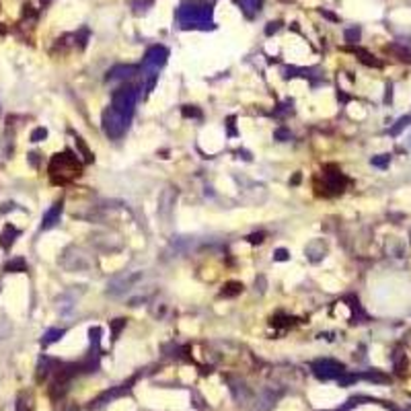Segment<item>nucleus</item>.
<instances>
[{"mask_svg": "<svg viewBox=\"0 0 411 411\" xmlns=\"http://www.w3.org/2000/svg\"><path fill=\"white\" fill-rule=\"evenodd\" d=\"M210 17H212V6L206 4V2H183L179 8V23L183 25L185 29L189 27H200V29H208L212 27L210 23Z\"/></svg>", "mask_w": 411, "mask_h": 411, "instance_id": "obj_1", "label": "nucleus"}, {"mask_svg": "<svg viewBox=\"0 0 411 411\" xmlns=\"http://www.w3.org/2000/svg\"><path fill=\"white\" fill-rule=\"evenodd\" d=\"M81 173H83L81 161L68 150L62 154H56L50 161V175L56 183H66V181L78 177Z\"/></svg>", "mask_w": 411, "mask_h": 411, "instance_id": "obj_2", "label": "nucleus"}, {"mask_svg": "<svg viewBox=\"0 0 411 411\" xmlns=\"http://www.w3.org/2000/svg\"><path fill=\"white\" fill-rule=\"evenodd\" d=\"M136 101H138V87L128 83V85L119 87L116 93H113L111 107L130 119L132 113H134V107H136Z\"/></svg>", "mask_w": 411, "mask_h": 411, "instance_id": "obj_3", "label": "nucleus"}, {"mask_svg": "<svg viewBox=\"0 0 411 411\" xmlns=\"http://www.w3.org/2000/svg\"><path fill=\"white\" fill-rule=\"evenodd\" d=\"M128 123H130V119L125 116H121V113H117L113 107H107L105 111H103L101 125H103L105 136H107V138H111V140H119L121 136L125 134V130H128Z\"/></svg>", "mask_w": 411, "mask_h": 411, "instance_id": "obj_4", "label": "nucleus"}, {"mask_svg": "<svg viewBox=\"0 0 411 411\" xmlns=\"http://www.w3.org/2000/svg\"><path fill=\"white\" fill-rule=\"evenodd\" d=\"M311 370L319 381H337L339 376L346 372V366L337 360L323 358V360H315L311 364Z\"/></svg>", "mask_w": 411, "mask_h": 411, "instance_id": "obj_5", "label": "nucleus"}, {"mask_svg": "<svg viewBox=\"0 0 411 411\" xmlns=\"http://www.w3.org/2000/svg\"><path fill=\"white\" fill-rule=\"evenodd\" d=\"M167 58H169V50L165 45H152L150 50L144 54V60H142V72H150V70H158L167 64Z\"/></svg>", "mask_w": 411, "mask_h": 411, "instance_id": "obj_6", "label": "nucleus"}, {"mask_svg": "<svg viewBox=\"0 0 411 411\" xmlns=\"http://www.w3.org/2000/svg\"><path fill=\"white\" fill-rule=\"evenodd\" d=\"M142 278V273L140 271H134V273H121V276L117 278H113L109 284H107V292L113 294V296H117V294H123V292H128L136 282H138Z\"/></svg>", "mask_w": 411, "mask_h": 411, "instance_id": "obj_7", "label": "nucleus"}, {"mask_svg": "<svg viewBox=\"0 0 411 411\" xmlns=\"http://www.w3.org/2000/svg\"><path fill=\"white\" fill-rule=\"evenodd\" d=\"M134 381H136V379H130L128 382H123V384H119V386H113L111 391H105L103 395H99V397L95 399L93 407H103V405H107L109 401H113V399L128 395V393H130V389H132V384H134Z\"/></svg>", "mask_w": 411, "mask_h": 411, "instance_id": "obj_8", "label": "nucleus"}, {"mask_svg": "<svg viewBox=\"0 0 411 411\" xmlns=\"http://www.w3.org/2000/svg\"><path fill=\"white\" fill-rule=\"evenodd\" d=\"M175 200H177V191L175 189H163L161 196H158V214L163 216L165 220L171 218V212H173V206H175Z\"/></svg>", "mask_w": 411, "mask_h": 411, "instance_id": "obj_9", "label": "nucleus"}, {"mask_svg": "<svg viewBox=\"0 0 411 411\" xmlns=\"http://www.w3.org/2000/svg\"><path fill=\"white\" fill-rule=\"evenodd\" d=\"M62 212H64V204L62 202H56L52 208L43 214V220H41V231H50V228H54L56 224L60 222L62 218Z\"/></svg>", "mask_w": 411, "mask_h": 411, "instance_id": "obj_10", "label": "nucleus"}, {"mask_svg": "<svg viewBox=\"0 0 411 411\" xmlns=\"http://www.w3.org/2000/svg\"><path fill=\"white\" fill-rule=\"evenodd\" d=\"M136 72H138V66H113L111 70L107 72V83H117V81H128L130 76H134Z\"/></svg>", "mask_w": 411, "mask_h": 411, "instance_id": "obj_11", "label": "nucleus"}, {"mask_svg": "<svg viewBox=\"0 0 411 411\" xmlns=\"http://www.w3.org/2000/svg\"><path fill=\"white\" fill-rule=\"evenodd\" d=\"M346 177L339 173V171H333V173H325V187L331 189V193H339L341 189L346 187Z\"/></svg>", "mask_w": 411, "mask_h": 411, "instance_id": "obj_12", "label": "nucleus"}, {"mask_svg": "<svg viewBox=\"0 0 411 411\" xmlns=\"http://www.w3.org/2000/svg\"><path fill=\"white\" fill-rule=\"evenodd\" d=\"M56 366H58V362H56L54 358H48V356H41L39 358V364H37V381L45 379L52 370H56Z\"/></svg>", "mask_w": 411, "mask_h": 411, "instance_id": "obj_13", "label": "nucleus"}, {"mask_svg": "<svg viewBox=\"0 0 411 411\" xmlns=\"http://www.w3.org/2000/svg\"><path fill=\"white\" fill-rule=\"evenodd\" d=\"M19 235H21V233L17 231L15 226L6 224L4 231H2V236H0V245H2L4 249H10V247H13V243H15V238H17Z\"/></svg>", "mask_w": 411, "mask_h": 411, "instance_id": "obj_14", "label": "nucleus"}, {"mask_svg": "<svg viewBox=\"0 0 411 411\" xmlns=\"http://www.w3.org/2000/svg\"><path fill=\"white\" fill-rule=\"evenodd\" d=\"M4 271H8V273L27 271V261L23 259V257H15V259H10V261H6V265H4Z\"/></svg>", "mask_w": 411, "mask_h": 411, "instance_id": "obj_15", "label": "nucleus"}, {"mask_svg": "<svg viewBox=\"0 0 411 411\" xmlns=\"http://www.w3.org/2000/svg\"><path fill=\"white\" fill-rule=\"evenodd\" d=\"M238 6L243 8V13L247 17H253L261 6V0H238Z\"/></svg>", "mask_w": 411, "mask_h": 411, "instance_id": "obj_16", "label": "nucleus"}, {"mask_svg": "<svg viewBox=\"0 0 411 411\" xmlns=\"http://www.w3.org/2000/svg\"><path fill=\"white\" fill-rule=\"evenodd\" d=\"M66 333L64 329H50L48 333L43 335V339H41V346L43 348H48V346H52V344H56L58 339H62V335Z\"/></svg>", "mask_w": 411, "mask_h": 411, "instance_id": "obj_17", "label": "nucleus"}, {"mask_svg": "<svg viewBox=\"0 0 411 411\" xmlns=\"http://www.w3.org/2000/svg\"><path fill=\"white\" fill-rule=\"evenodd\" d=\"M353 54H356L358 58H360V62H364L366 66H374V68H379V66H381V62L376 60V58H374V56H372L370 52H366V50H360V48H356V50H353Z\"/></svg>", "mask_w": 411, "mask_h": 411, "instance_id": "obj_18", "label": "nucleus"}, {"mask_svg": "<svg viewBox=\"0 0 411 411\" xmlns=\"http://www.w3.org/2000/svg\"><path fill=\"white\" fill-rule=\"evenodd\" d=\"M241 292H243V284L241 282H228V284H224V288H222V296H226V298L236 296Z\"/></svg>", "mask_w": 411, "mask_h": 411, "instance_id": "obj_19", "label": "nucleus"}, {"mask_svg": "<svg viewBox=\"0 0 411 411\" xmlns=\"http://www.w3.org/2000/svg\"><path fill=\"white\" fill-rule=\"evenodd\" d=\"M360 379H364V381H370V382H389V376L381 374L379 370H370V372H364V374H360Z\"/></svg>", "mask_w": 411, "mask_h": 411, "instance_id": "obj_20", "label": "nucleus"}, {"mask_svg": "<svg viewBox=\"0 0 411 411\" xmlns=\"http://www.w3.org/2000/svg\"><path fill=\"white\" fill-rule=\"evenodd\" d=\"M393 364H395V370H397V372H405V368H407V360H405V353H403L401 350L395 352Z\"/></svg>", "mask_w": 411, "mask_h": 411, "instance_id": "obj_21", "label": "nucleus"}, {"mask_svg": "<svg viewBox=\"0 0 411 411\" xmlns=\"http://www.w3.org/2000/svg\"><path fill=\"white\" fill-rule=\"evenodd\" d=\"M409 123H411V116H403V117L399 119V121L393 125V128H391V136H399V134H401V132L407 128Z\"/></svg>", "mask_w": 411, "mask_h": 411, "instance_id": "obj_22", "label": "nucleus"}, {"mask_svg": "<svg viewBox=\"0 0 411 411\" xmlns=\"http://www.w3.org/2000/svg\"><path fill=\"white\" fill-rule=\"evenodd\" d=\"M76 148L81 150V154L85 156V161H87V163H93V158H95V156H93V152L88 150V146L85 144V140H83V138H78V136H76Z\"/></svg>", "mask_w": 411, "mask_h": 411, "instance_id": "obj_23", "label": "nucleus"}, {"mask_svg": "<svg viewBox=\"0 0 411 411\" xmlns=\"http://www.w3.org/2000/svg\"><path fill=\"white\" fill-rule=\"evenodd\" d=\"M391 163V156L389 154H379V156H374L372 158V165L374 167H379V169H386Z\"/></svg>", "mask_w": 411, "mask_h": 411, "instance_id": "obj_24", "label": "nucleus"}, {"mask_svg": "<svg viewBox=\"0 0 411 411\" xmlns=\"http://www.w3.org/2000/svg\"><path fill=\"white\" fill-rule=\"evenodd\" d=\"M183 117H193V119H202V111L193 105H185L183 107Z\"/></svg>", "mask_w": 411, "mask_h": 411, "instance_id": "obj_25", "label": "nucleus"}, {"mask_svg": "<svg viewBox=\"0 0 411 411\" xmlns=\"http://www.w3.org/2000/svg\"><path fill=\"white\" fill-rule=\"evenodd\" d=\"M45 138H48V130L45 128H35L31 132V142H41Z\"/></svg>", "mask_w": 411, "mask_h": 411, "instance_id": "obj_26", "label": "nucleus"}, {"mask_svg": "<svg viewBox=\"0 0 411 411\" xmlns=\"http://www.w3.org/2000/svg\"><path fill=\"white\" fill-rule=\"evenodd\" d=\"M358 39H360V29L358 27H352V29L346 31V41L348 43H356Z\"/></svg>", "mask_w": 411, "mask_h": 411, "instance_id": "obj_27", "label": "nucleus"}, {"mask_svg": "<svg viewBox=\"0 0 411 411\" xmlns=\"http://www.w3.org/2000/svg\"><path fill=\"white\" fill-rule=\"evenodd\" d=\"M125 327V319H116V321L111 323V329H113V337L119 335V331Z\"/></svg>", "mask_w": 411, "mask_h": 411, "instance_id": "obj_28", "label": "nucleus"}, {"mask_svg": "<svg viewBox=\"0 0 411 411\" xmlns=\"http://www.w3.org/2000/svg\"><path fill=\"white\" fill-rule=\"evenodd\" d=\"M273 136H276V140H280V142L290 140V132H288V130H284V128H278Z\"/></svg>", "mask_w": 411, "mask_h": 411, "instance_id": "obj_29", "label": "nucleus"}, {"mask_svg": "<svg viewBox=\"0 0 411 411\" xmlns=\"http://www.w3.org/2000/svg\"><path fill=\"white\" fill-rule=\"evenodd\" d=\"M389 50H391V52H397L399 56H401V60H407V62H411V54H409L407 50H401V48H397V45H391Z\"/></svg>", "mask_w": 411, "mask_h": 411, "instance_id": "obj_30", "label": "nucleus"}, {"mask_svg": "<svg viewBox=\"0 0 411 411\" xmlns=\"http://www.w3.org/2000/svg\"><path fill=\"white\" fill-rule=\"evenodd\" d=\"M273 259H276V261H288L290 259V253H288L286 249H278L276 253H273Z\"/></svg>", "mask_w": 411, "mask_h": 411, "instance_id": "obj_31", "label": "nucleus"}, {"mask_svg": "<svg viewBox=\"0 0 411 411\" xmlns=\"http://www.w3.org/2000/svg\"><path fill=\"white\" fill-rule=\"evenodd\" d=\"M280 25H282L280 21H276V23H269V25H267V29H265V33H267V35H271V33H276V31L280 29Z\"/></svg>", "mask_w": 411, "mask_h": 411, "instance_id": "obj_32", "label": "nucleus"}, {"mask_svg": "<svg viewBox=\"0 0 411 411\" xmlns=\"http://www.w3.org/2000/svg\"><path fill=\"white\" fill-rule=\"evenodd\" d=\"M264 236H265L264 233H257V235H251V236H249V243H253V245L257 243V245H259L261 241H264Z\"/></svg>", "mask_w": 411, "mask_h": 411, "instance_id": "obj_33", "label": "nucleus"}, {"mask_svg": "<svg viewBox=\"0 0 411 411\" xmlns=\"http://www.w3.org/2000/svg\"><path fill=\"white\" fill-rule=\"evenodd\" d=\"M37 156H39L37 152H31V154H29V161H31V165H33V167H37V165H39V158H37Z\"/></svg>", "mask_w": 411, "mask_h": 411, "instance_id": "obj_34", "label": "nucleus"}, {"mask_svg": "<svg viewBox=\"0 0 411 411\" xmlns=\"http://www.w3.org/2000/svg\"><path fill=\"white\" fill-rule=\"evenodd\" d=\"M17 411H27V405H25V401H23V399H19V403H17Z\"/></svg>", "mask_w": 411, "mask_h": 411, "instance_id": "obj_35", "label": "nucleus"}, {"mask_svg": "<svg viewBox=\"0 0 411 411\" xmlns=\"http://www.w3.org/2000/svg\"><path fill=\"white\" fill-rule=\"evenodd\" d=\"M391 88H393L391 85L386 87V97H384V101H386V103H391Z\"/></svg>", "mask_w": 411, "mask_h": 411, "instance_id": "obj_36", "label": "nucleus"}, {"mask_svg": "<svg viewBox=\"0 0 411 411\" xmlns=\"http://www.w3.org/2000/svg\"><path fill=\"white\" fill-rule=\"evenodd\" d=\"M64 411H81V409H78V407H74V405H70V407H66Z\"/></svg>", "mask_w": 411, "mask_h": 411, "instance_id": "obj_37", "label": "nucleus"}, {"mask_svg": "<svg viewBox=\"0 0 411 411\" xmlns=\"http://www.w3.org/2000/svg\"><path fill=\"white\" fill-rule=\"evenodd\" d=\"M41 2H43V4H48V0H41Z\"/></svg>", "mask_w": 411, "mask_h": 411, "instance_id": "obj_38", "label": "nucleus"}]
</instances>
